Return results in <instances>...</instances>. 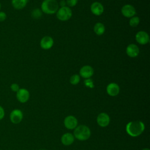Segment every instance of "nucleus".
I'll list each match as a JSON object with an SVG mask.
<instances>
[{"label": "nucleus", "mask_w": 150, "mask_h": 150, "mask_svg": "<svg viewBox=\"0 0 150 150\" xmlns=\"http://www.w3.org/2000/svg\"><path fill=\"white\" fill-rule=\"evenodd\" d=\"M144 129V124L141 121H131L126 125V131L127 134L132 137H136L141 135Z\"/></svg>", "instance_id": "obj_1"}, {"label": "nucleus", "mask_w": 150, "mask_h": 150, "mask_svg": "<svg viewBox=\"0 0 150 150\" xmlns=\"http://www.w3.org/2000/svg\"><path fill=\"white\" fill-rule=\"evenodd\" d=\"M59 7L56 0H44L41 4V11L45 13L51 15L56 13Z\"/></svg>", "instance_id": "obj_2"}, {"label": "nucleus", "mask_w": 150, "mask_h": 150, "mask_svg": "<svg viewBox=\"0 0 150 150\" xmlns=\"http://www.w3.org/2000/svg\"><path fill=\"white\" fill-rule=\"evenodd\" d=\"M74 137L80 141H86L88 139L91 135L90 128L84 125H80L74 128Z\"/></svg>", "instance_id": "obj_3"}, {"label": "nucleus", "mask_w": 150, "mask_h": 150, "mask_svg": "<svg viewBox=\"0 0 150 150\" xmlns=\"http://www.w3.org/2000/svg\"><path fill=\"white\" fill-rule=\"evenodd\" d=\"M72 16V11L69 6L60 7L56 12L57 18L61 21H68Z\"/></svg>", "instance_id": "obj_4"}, {"label": "nucleus", "mask_w": 150, "mask_h": 150, "mask_svg": "<svg viewBox=\"0 0 150 150\" xmlns=\"http://www.w3.org/2000/svg\"><path fill=\"white\" fill-rule=\"evenodd\" d=\"M121 13L125 18H131L134 16L136 14V10L135 8L129 4H126L124 5L121 8Z\"/></svg>", "instance_id": "obj_5"}, {"label": "nucleus", "mask_w": 150, "mask_h": 150, "mask_svg": "<svg viewBox=\"0 0 150 150\" xmlns=\"http://www.w3.org/2000/svg\"><path fill=\"white\" fill-rule=\"evenodd\" d=\"M135 40L139 44L144 45L149 42V37L146 32L141 30L136 33Z\"/></svg>", "instance_id": "obj_6"}, {"label": "nucleus", "mask_w": 150, "mask_h": 150, "mask_svg": "<svg viewBox=\"0 0 150 150\" xmlns=\"http://www.w3.org/2000/svg\"><path fill=\"white\" fill-rule=\"evenodd\" d=\"M9 118L12 123L15 124H19L22 120L23 113L21 110L19 109H15L11 111Z\"/></svg>", "instance_id": "obj_7"}, {"label": "nucleus", "mask_w": 150, "mask_h": 150, "mask_svg": "<svg viewBox=\"0 0 150 150\" xmlns=\"http://www.w3.org/2000/svg\"><path fill=\"white\" fill-rule=\"evenodd\" d=\"M29 92L26 88H19V90L16 92V98L20 103H25L27 102L29 98Z\"/></svg>", "instance_id": "obj_8"}, {"label": "nucleus", "mask_w": 150, "mask_h": 150, "mask_svg": "<svg viewBox=\"0 0 150 150\" xmlns=\"http://www.w3.org/2000/svg\"><path fill=\"white\" fill-rule=\"evenodd\" d=\"M110 122L109 115L105 112H101L97 117V122L101 127H105L108 125Z\"/></svg>", "instance_id": "obj_9"}, {"label": "nucleus", "mask_w": 150, "mask_h": 150, "mask_svg": "<svg viewBox=\"0 0 150 150\" xmlns=\"http://www.w3.org/2000/svg\"><path fill=\"white\" fill-rule=\"evenodd\" d=\"M77 120L73 115H68L64 120V125L69 129H74L77 126Z\"/></svg>", "instance_id": "obj_10"}, {"label": "nucleus", "mask_w": 150, "mask_h": 150, "mask_svg": "<svg viewBox=\"0 0 150 150\" xmlns=\"http://www.w3.org/2000/svg\"><path fill=\"white\" fill-rule=\"evenodd\" d=\"M80 76L84 79H89L94 74L93 68L89 65H85L83 66L79 71Z\"/></svg>", "instance_id": "obj_11"}, {"label": "nucleus", "mask_w": 150, "mask_h": 150, "mask_svg": "<svg viewBox=\"0 0 150 150\" xmlns=\"http://www.w3.org/2000/svg\"><path fill=\"white\" fill-rule=\"evenodd\" d=\"M54 44L53 39L49 36H46L42 38L40 42V46L44 50L50 49Z\"/></svg>", "instance_id": "obj_12"}, {"label": "nucleus", "mask_w": 150, "mask_h": 150, "mask_svg": "<svg viewBox=\"0 0 150 150\" xmlns=\"http://www.w3.org/2000/svg\"><path fill=\"white\" fill-rule=\"evenodd\" d=\"M126 53L130 57H135L139 53V49L135 44H129L126 48Z\"/></svg>", "instance_id": "obj_13"}, {"label": "nucleus", "mask_w": 150, "mask_h": 150, "mask_svg": "<svg viewBox=\"0 0 150 150\" xmlns=\"http://www.w3.org/2000/svg\"><path fill=\"white\" fill-rule=\"evenodd\" d=\"M106 91L107 94L110 96H116L120 93V87L115 83H111L107 85Z\"/></svg>", "instance_id": "obj_14"}, {"label": "nucleus", "mask_w": 150, "mask_h": 150, "mask_svg": "<svg viewBox=\"0 0 150 150\" xmlns=\"http://www.w3.org/2000/svg\"><path fill=\"white\" fill-rule=\"evenodd\" d=\"M90 10L94 15L100 16L104 12V6L100 2H94L91 5Z\"/></svg>", "instance_id": "obj_15"}, {"label": "nucleus", "mask_w": 150, "mask_h": 150, "mask_svg": "<svg viewBox=\"0 0 150 150\" xmlns=\"http://www.w3.org/2000/svg\"><path fill=\"white\" fill-rule=\"evenodd\" d=\"M74 141V137L71 133H65L61 137V141L64 145L68 146L73 144Z\"/></svg>", "instance_id": "obj_16"}, {"label": "nucleus", "mask_w": 150, "mask_h": 150, "mask_svg": "<svg viewBox=\"0 0 150 150\" xmlns=\"http://www.w3.org/2000/svg\"><path fill=\"white\" fill-rule=\"evenodd\" d=\"M28 0H11L12 6L18 10L24 8L27 5Z\"/></svg>", "instance_id": "obj_17"}, {"label": "nucleus", "mask_w": 150, "mask_h": 150, "mask_svg": "<svg viewBox=\"0 0 150 150\" xmlns=\"http://www.w3.org/2000/svg\"><path fill=\"white\" fill-rule=\"evenodd\" d=\"M93 30L97 35L101 36L105 32V28L103 23L101 22H97L94 26Z\"/></svg>", "instance_id": "obj_18"}, {"label": "nucleus", "mask_w": 150, "mask_h": 150, "mask_svg": "<svg viewBox=\"0 0 150 150\" xmlns=\"http://www.w3.org/2000/svg\"><path fill=\"white\" fill-rule=\"evenodd\" d=\"M139 18L138 16H132L130 18L129 24L131 27H137L139 23Z\"/></svg>", "instance_id": "obj_19"}, {"label": "nucleus", "mask_w": 150, "mask_h": 150, "mask_svg": "<svg viewBox=\"0 0 150 150\" xmlns=\"http://www.w3.org/2000/svg\"><path fill=\"white\" fill-rule=\"evenodd\" d=\"M80 76L79 74H75L71 76L70 79V83L72 85H76L80 82Z\"/></svg>", "instance_id": "obj_20"}, {"label": "nucleus", "mask_w": 150, "mask_h": 150, "mask_svg": "<svg viewBox=\"0 0 150 150\" xmlns=\"http://www.w3.org/2000/svg\"><path fill=\"white\" fill-rule=\"evenodd\" d=\"M42 11L39 9H35L31 12V16L32 18L35 19L40 18L42 16Z\"/></svg>", "instance_id": "obj_21"}, {"label": "nucleus", "mask_w": 150, "mask_h": 150, "mask_svg": "<svg viewBox=\"0 0 150 150\" xmlns=\"http://www.w3.org/2000/svg\"><path fill=\"white\" fill-rule=\"evenodd\" d=\"M84 84L87 87H88V88H94V87L93 81L92 79H91L90 78H89V79H86L84 80Z\"/></svg>", "instance_id": "obj_22"}, {"label": "nucleus", "mask_w": 150, "mask_h": 150, "mask_svg": "<svg viewBox=\"0 0 150 150\" xmlns=\"http://www.w3.org/2000/svg\"><path fill=\"white\" fill-rule=\"evenodd\" d=\"M66 2L69 7H73L76 5L78 2V0H66Z\"/></svg>", "instance_id": "obj_23"}, {"label": "nucleus", "mask_w": 150, "mask_h": 150, "mask_svg": "<svg viewBox=\"0 0 150 150\" xmlns=\"http://www.w3.org/2000/svg\"><path fill=\"white\" fill-rule=\"evenodd\" d=\"M10 88L11 89L12 91H13V92H17L19 90V86L17 83H12L11 86Z\"/></svg>", "instance_id": "obj_24"}, {"label": "nucleus", "mask_w": 150, "mask_h": 150, "mask_svg": "<svg viewBox=\"0 0 150 150\" xmlns=\"http://www.w3.org/2000/svg\"><path fill=\"white\" fill-rule=\"evenodd\" d=\"M7 18L6 13L4 11H0V22H4Z\"/></svg>", "instance_id": "obj_25"}, {"label": "nucleus", "mask_w": 150, "mask_h": 150, "mask_svg": "<svg viewBox=\"0 0 150 150\" xmlns=\"http://www.w3.org/2000/svg\"><path fill=\"white\" fill-rule=\"evenodd\" d=\"M5 115V111L2 106L0 105V120H2Z\"/></svg>", "instance_id": "obj_26"}, {"label": "nucleus", "mask_w": 150, "mask_h": 150, "mask_svg": "<svg viewBox=\"0 0 150 150\" xmlns=\"http://www.w3.org/2000/svg\"><path fill=\"white\" fill-rule=\"evenodd\" d=\"M66 2L65 0H61L59 4V6H60V7H64L66 6Z\"/></svg>", "instance_id": "obj_27"}, {"label": "nucleus", "mask_w": 150, "mask_h": 150, "mask_svg": "<svg viewBox=\"0 0 150 150\" xmlns=\"http://www.w3.org/2000/svg\"><path fill=\"white\" fill-rule=\"evenodd\" d=\"M142 150H149V148H144Z\"/></svg>", "instance_id": "obj_28"}, {"label": "nucleus", "mask_w": 150, "mask_h": 150, "mask_svg": "<svg viewBox=\"0 0 150 150\" xmlns=\"http://www.w3.org/2000/svg\"><path fill=\"white\" fill-rule=\"evenodd\" d=\"M1 4L0 2V11H1Z\"/></svg>", "instance_id": "obj_29"}, {"label": "nucleus", "mask_w": 150, "mask_h": 150, "mask_svg": "<svg viewBox=\"0 0 150 150\" xmlns=\"http://www.w3.org/2000/svg\"><path fill=\"white\" fill-rule=\"evenodd\" d=\"M41 150H44V149H41Z\"/></svg>", "instance_id": "obj_30"}]
</instances>
